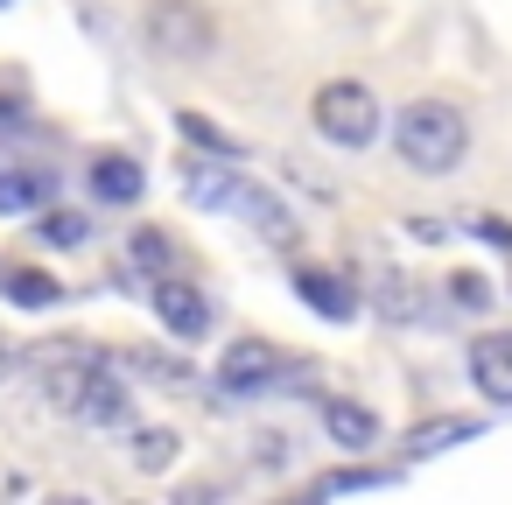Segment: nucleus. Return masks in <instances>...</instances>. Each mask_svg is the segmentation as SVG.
<instances>
[{"instance_id":"nucleus-4","label":"nucleus","mask_w":512,"mask_h":505,"mask_svg":"<svg viewBox=\"0 0 512 505\" xmlns=\"http://www.w3.org/2000/svg\"><path fill=\"white\" fill-rule=\"evenodd\" d=\"M211 379H218L225 400H253V393H267V386L281 379V351H274L267 337H232Z\"/></svg>"},{"instance_id":"nucleus-26","label":"nucleus","mask_w":512,"mask_h":505,"mask_svg":"<svg viewBox=\"0 0 512 505\" xmlns=\"http://www.w3.org/2000/svg\"><path fill=\"white\" fill-rule=\"evenodd\" d=\"M50 505H92V498H50Z\"/></svg>"},{"instance_id":"nucleus-24","label":"nucleus","mask_w":512,"mask_h":505,"mask_svg":"<svg viewBox=\"0 0 512 505\" xmlns=\"http://www.w3.org/2000/svg\"><path fill=\"white\" fill-rule=\"evenodd\" d=\"M183 505H211V484H190V491H183Z\"/></svg>"},{"instance_id":"nucleus-2","label":"nucleus","mask_w":512,"mask_h":505,"mask_svg":"<svg viewBox=\"0 0 512 505\" xmlns=\"http://www.w3.org/2000/svg\"><path fill=\"white\" fill-rule=\"evenodd\" d=\"M141 36L162 64H211L218 57V22L204 0H148Z\"/></svg>"},{"instance_id":"nucleus-25","label":"nucleus","mask_w":512,"mask_h":505,"mask_svg":"<svg viewBox=\"0 0 512 505\" xmlns=\"http://www.w3.org/2000/svg\"><path fill=\"white\" fill-rule=\"evenodd\" d=\"M8 372H15V358H8V344H0V379H8Z\"/></svg>"},{"instance_id":"nucleus-7","label":"nucleus","mask_w":512,"mask_h":505,"mask_svg":"<svg viewBox=\"0 0 512 505\" xmlns=\"http://www.w3.org/2000/svg\"><path fill=\"white\" fill-rule=\"evenodd\" d=\"M260 239H274V246H295V218H288V204L274 197V190H260V183H246V176H232V197H225Z\"/></svg>"},{"instance_id":"nucleus-22","label":"nucleus","mask_w":512,"mask_h":505,"mask_svg":"<svg viewBox=\"0 0 512 505\" xmlns=\"http://www.w3.org/2000/svg\"><path fill=\"white\" fill-rule=\"evenodd\" d=\"M449 281H456V302H463V309H484V302H491V288H484L477 274H449Z\"/></svg>"},{"instance_id":"nucleus-16","label":"nucleus","mask_w":512,"mask_h":505,"mask_svg":"<svg viewBox=\"0 0 512 505\" xmlns=\"http://www.w3.org/2000/svg\"><path fill=\"white\" fill-rule=\"evenodd\" d=\"M176 127H183V141H197V148H211L218 162H246V141H232L225 127H211L204 113H176Z\"/></svg>"},{"instance_id":"nucleus-3","label":"nucleus","mask_w":512,"mask_h":505,"mask_svg":"<svg viewBox=\"0 0 512 505\" xmlns=\"http://www.w3.org/2000/svg\"><path fill=\"white\" fill-rule=\"evenodd\" d=\"M309 120H316V134H323L330 148H344V155H358V148L379 141V99H372L358 78H330V85L309 99Z\"/></svg>"},{"instance_id":"nucleus-13","label":"nucleus","mask_w":512,"mask_h":505,"mask_svg":"<svg viewBox=\"0 0 512 505\" xmlns=\"http://www.w3.org/2000/svg\"><path fill=\"white\" fill-rule=\"evenodd\" d=\"M323 428H330L337 449H372L379 442V414L358 407V400H323Z\"/></svg>"},{"instance_id":"nucleus-11","label":"nucleus","mask_w":512,"mask_h":505,"mask_svg":"<svg viewBox=\"0 0 512 505\" xmlns=\"http://www.w3.org/2000/svg\"><path fill=\"white\" fill-rule=\"evenodd\" d=\"M92 197H99V204H113V211L141 204V197H148L141 162H134V155H99V162H92Z\"/></svg>"},{"instance_id":"nucleus-1","label":"nucleus","mask_w":512,"mask_h":505,"mask_svg":"<svg viewBox=\"0 0 512 505\" xmlns=\"http://www.w3.org/2000/svg\"><path fill=\"white\" fill-rule=\"evenodd\" d=\"M393 155L414 169V176H449L463 169L470 155V120L449 106V99H414L393 113Z\"/></svg>"},{"instance_id":"nucleus-9","label":"nucleus","mask_w":512,"mask_h":505,"mask_svg":"<svg viewBox=\"0 0 512 505\" xmlns=\"http://www.w3.org/2000/svg\"><path fill=\"white\" fill-rule=\"evenodd\" d=\"M295 295H302L323 323H351V316H358V288H351L344 274H330V267H295Z\"/></svg>"},{"instance_id":"nucleus-15","label":"nucleus","mask_w":512,"mask_h":505,"mask_svg":"<svg viewBox=\"0 0 512 505\" xmlns=\"http://www.w3.org/2000/svg\"><path fill=\"white\" fill-rule=\"evenodd\" d=\"M36 239H43V246H64V253H71V246H85V239H92V225H85V211L43 204V211H36Z\"/></svg>"},{"instance_id":"nucleus-12","label":"nucleus","mask_w":512,"mask_h":505,"mask_svg":"<svg viewBox=\"0 0 512 505\" xmlns=\"http://www.w3.org/2000/svg\"><path fill=\"white\" fill-rule=\"evenodd\" d=\"M127 414H134V393L120 386V372L106 365L92 386H85V400H78V414L71 421H85V428H127Z\"/></svg>"},{"instance_id":"nucleus-19","label":"nucleus","mask_w":512,"mask_h":505,"mask_svg":"<svg viewBox=\"0 0 512 505\" xmlns=\"http://www.w3.org/2000/svg\"><path fill=\"white\" fill-rule=\"evenodd\" d=\"M134 267H148L155 281H162V274L176 267V253H169V239H162L155 225H141V232H134Z\"/></svg>"},{"instance_id":"nucleus-8","label":"nucleus","mask_w":512,"mask_h":505,"mask_svg":"<svg viewBox=\"0 0 512 505\" xmlns=\"http://www.w3.org/2000/svg\"><path fill=\"white\" fill-rule=\"evenodd\" d=\"M155 316H162V330H169V337H183V344L211 330V302H204L190 281H169V274L155 281Z\"/></svg>"},{"instance_id":"nucleus-20","label":"nucleus","mask_w":512,"mask_h":505,"mask_svg":"<svg viewBox=\"0 0 512 505\" xmlns=\"http://www.w3.org/2000/svg\"><path fill=\"white\" fill-rule=\"evenodd\" d=\"M372 484H393L386 470H330L323 484H316V498H330V491H372Z\"/></svg>"},{"instance_id":"nucleus-21","label":"nucleus","mask_w":512,"mask_h":505,"mask_svg":"<svg viewBox=\"0 0 512 505\" xmlns=\"http://www.w3.org/2000/svg\"><path fill=\"white\" fill-rule=\"evenodd\" d=\"M379 302H386V316H414V309H421V295H414V288H407L400 274L386 281V295H379Z\"/></svg>"},{"instance_id":"nucleus-18","label":"nucleus","mask_w":512,"mask_h":505,"mask_svg":"<svg viewBox=\"0 0 512 505\" xmlns=\"http://www.w3.org/2000/svg\"><path fill=\"white\" fill-rule=\"evenodd\" d=\"M176 449H183L176 428H141V435H134V463H141V470H169Z\"/></svg>"},{"instance_id":"nucleus-6","label":"nucleus","mask_w":512,"mask_h":505,"mask_svg":"<svg viewBox=\"0 0 512 505\" xmlns=\"http://www.w3.org/2000/svg\"><path fill=\"white\" fill-rule=\"evenodd\" d=\"M470 386L498 407H512V330H484L470 337Z\"/></svg>"},{"instance_id":"nucleus-17","label":"nucleus","mask_w":512,"mask_h":505,"mask_svg":"<svg viewBox=\"0 0 512 505\" xmlns=\"http://www.w3.org/2000/svg\"><path fill=\"white\" fill-rule=\"evenodd\" d=\"M463 435H477V421H463V414H449V421H421V428L407 435V456H435L442 442H463Z\"/></svg>"},{"instance_id":"nucleus-14","label":"nucleus","mask_w":512,"mask_h":505,"mask_svg":"<svg viewBox=\"0 0 512 505\" xmlns=\"http://www.w3.org/2000/svg\"><path fill=\"white\" fill-rule=\"evenodd\" d=\"M0 295H8L15 309H57L64 281H50L43 267H8V274H0Z\"/></svg>"},{"instance_id":"nucleus-10","label":"nucleus","mask_w":512,"mask_h":505,"mask_svg":"<svg viewBox=\"0 0 512 505\" xmlns=\"http://www.w3.org/2000/svg\"><path fill=\"white\" fill-rule=\"evenodd\" d=\"M57 204V176L36 169V162H0V218H15V211H43Z\"/></svg>"},{"instance_id":"nucleus-23","label":"nucleus","mask_w":512,"mask_h":505,"mask_svg":"<svg viewBox=\"0 0 512 505\" xmlns=\"http://www.w3.org/2000/svg\"><path fill=\"white\" fill-rule=\"evenodd\" d=\"M470 232H477V239H491V246H505V253H512V225H505V218H470Z\"/></svg>"},{"instance_id":"nucleus-5","label":"nucleus","mask_w":512,"mask_h":505,"mask_svg":"<svg viewBox=\"0 0 512 505\" xmlns=\"http://www.w3.org/2000/svg\"><path fill=\"white\" fill-rule=\"evenodd\" d=\"M99 372H106L99 351H43V358H36L43 393H50V407H64V414H78V400H85V386H92Z\"/></svg>"},{"instance_id":"nucleus-27","label":"nucleus","mask_w":512,"mask_h":505,"mask_svg":"<svg viewBox=\"0 0 512 505\" xmlns=\"http://www.w3.org/2000/svg\"><path fill=\"white\" fill-rule=\"evenodd\" d=\"M288 505H323V498H316V491H309V498H288Z\"/></svg>"}]
</instances>
